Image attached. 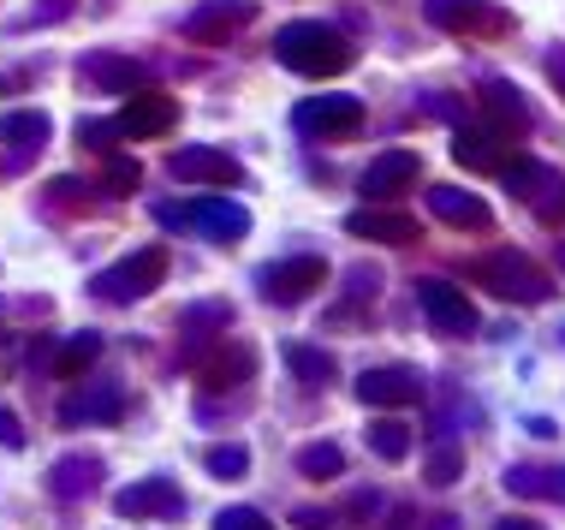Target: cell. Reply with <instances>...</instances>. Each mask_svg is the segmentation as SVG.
<instances>
[{
  "instance_id": "cell-1",
  "label": "cell",
  "mask_w": 565,
  "mask_h": 530,
  "mask_svg": "<svg viewBox=\"0 0 565 530\" xmlns=\"http://www.w3.org/2000/svg\"><path fill=\"white\" fill-rule=\"evenodd\" d=\"M274 60H280L286 72H298V78H340V72H351L358 49H351L333 24L298 19V24H286L280 36H274Z\"/></svg>"
},
{
  "instance_id": "cell-2",
  "label": "cell",
  "mask_w": 565,
  "mask_h": 530,
  "mask_svg": "<svg viewBox=\"0 0 565 530\" xmlns=\"http://www.w3.org/2000/svg\"><path fill=\"white\" fill-rule=\"evenodd\" d=\"M465 275L477 280L482 293L507 298V305H542V298H554V280H547V268H542V263H530V256H524V251H512V245H500V251L477 256V263H470Z\"/></svg>"
},
{
  "instance_id": "cell-3",
  "label": "cell",
  "mask_w": 565,
  "mask_h": 530,
  "mask_svg": "<svg viewBox=\"0 0 565 530\" xmlns=\"http://www.w3.org/2000/svg\"><path fill=\"white\" fill-rule=\"evenodd\" d=\"M167 268H173L167 245H143V251L119 256L108 268H96V275H89V293H96L102 305H137V298H149L167 280Z\"/></svg>"
},
{
  "instance_id": "cell-4",
  "label": "cell",
  "mask_w": 565,
  "mask_h": 530,
  "mask_svg": "<svg viewBox=\"0 0 565 530\" xmlns=\"http://www.w3.org/2000/svg\"><path fill=\"white\" fill-rule=\"evenodd\" d=\"M179 363L196 375L203 388H244L256 375V352L244 340H226V335H215V340H191L185 352H179Z\"/></svg>"
},
{
  "instance_id": "cell-5",
  "label": "cell",
  "mask_w": 565,
  "mask_h": 530,
  "mask_svg": "<svg viewBox=\"0 0 565 530\" xmlns=\"http://www.w3.org/2000/svg\"><path fill=\"white\" fill-rule=\"evenodd\" d=\"M452 161L465 173H500V179H507L518 168V138H507V131L488 126V119H477V126H458L452 131Z\"/></svg>"
},
{
  "instance_id": "cell-6",
  "label": "cell",
  "mask_w": 565,
  "mask_h": 530,
  "mask_svg": "<svg viewBox=\"0 0 565 530\" xmlns=\"http://www.w3.org/2000/svg\"><path fill=\"white\" fill-rule=\"evenodd\" d=\"M417 305H423V316H429V328L440 340H470L477 335V305H470L465 286H452L440 275H423L417 280Z\"/></svg>"
},
{
  "instance_id": "cell-7",
  "label": "cell",
  "mask_w": 565,
  "mask_h": 530,
  "mask_svg": "<svg viewBox=\"0 0 565 530\" xmlns=\"http://www.w3.org/2000/svg\"><path fill=\"white\" fill-rule=\"evenodd\" d=\"M156 215L167 226H191V233H209V239H244L250 233V209L233 203V197H209V203H191V209L156 203Z\"/></svg>"
},
{
  "instance_id": "cell-8",
  "label": "cell",
  "mask_w": 565,
  "mask_h": 530,
  "mask_svg": "<svg viewBox=\"0 0 565 530\" xmlns=\"http://www.w3.org/2000/svg\"><path fill=\"white\" fill-rule=\"evenodd\" d=\"M322 280H328L322 256H280V263H268L263 275H256L268 305H303L310 293H322Z\"/></svg>"
},
{
  "instance_id": "cell-9",
  "label": "cell",
  "mask_w": 565,
  "mask_h": 530,
  "mask_svg": "<svg viewBox=\"0 0 565 530\" xmlns=\"http://www.w3.org/2000/svg\"><path fill=\"white\" fill-rule=\"evenodd\" d=\"M507 186H512V197H524V203L536 209L547 226L565 221V173L559 168H542V161L518 156V168L507 173Z\"/></svg>"
},
{
  "instance_id": "cell-10",
  "label": "cell",
  "mask_w": 565,
  "mask_h": 530,
  "mask_svg": "<svg viewBox=\"0 0 565 530\" xmlns=\"http://www.w3.org/2000/svg\"><path fill=\"white\" fill-rule=\"evenodd\" d=\"M423 19L452 36H500L512 24L507 7H494V0H423Z\"/></svg>"
},
{
  "instance_id": "cell-11",
  "label": "cell",
  "mask_w": 565,
  "mask_h": 530,
  "mask_svg": "<svg viewBox=\"0 0 565 530\" xmlns=\"http://www.w3.org/2000/svg\"><path fill=\"white\" fill-rule=\"evenodd\" d=\"M167 173L179 179V186H244V168L226 149H215V144H191V149H173L167 156Z\"/></svg>"
},
{
  "instance_id": "cell-12",
  "label": "cell",
  "mask_w": 565,
  "mask_h": 530,
  "mask_svg": "<svg viewBox=\"0 0 565 530\" xmlns=\"http://www.w3.org/2000/svg\"><path fill=\"white\" fill-rule=\"evenodd\" d=\"M358 400L375 405V412H399V405L423 400V375L411 370V363H381V370L358 375Z\"/></svg>"
},
{
  "instance_id": "cell-13",
  "label": "cell",
  "mask_w": 565,
  "mask_h": 530,
  "mask_svg": "<svg viewBox=\"0 0 565 530\" xmlns=\"http://www.w3.org/2000/svg\"><path fill=\"white\" fill-rule=\"evenodd\" d=\"M417 173H423V156H417V149H381L370 168H363L358 191L375 197V203H393V197H405L411 186H417Z\"/></svg>"
},
{
  "instance_id": "cell-14",
  "label": "cell",
  "mask_w": 565,
  "mask_h": 530,
  "mask_svg": "<svg viewBox=\"0 0 565 530\" xmlns=\"http://www.w3.org/2000/svg\"><path fill=\"white\" fill-rule=\"evenodd\" d=\"M114 512L119 519H185V495L173 489L167 477H143V483H131V489H119L114 495Z\"/></svg>"
},
{
  "instance_id": "cell-15",
  "label": "cell",
  "mask_w": 565,
  "mask_h": 530,
  "mask_svg": "<svg viewBox=\"0 0 565 530\" xmlns=\"http://www.w3.org/2000/svg\"><path fill=\"white\" fill-rule=\"evenodd\" d=\"M298 131L310 138H358L363 131V102L358 96H316L298 108Z\"/></svg>"
},
{
  "instance_id": "cell-16",
  "label": "cell",
  "mask_w": 565,
  "mask_h": 530,
  "mask_svg": "<svg viewBox=\"0 0 565 530\" xmlns=\"http://www.w3.org/2000/svg\"><path fill=\"white\" fill-rule=\"evenodd\" d=\"M345 233L351 239H370V245L405 251V245H417V239H423V226H417V215H405V209H351Z\"/></svg>"
},
{
  "instance_id": "cell-17",
  "label": "cell",
  "mask_w": 565,
  "mask_h": 530,
  "mask_svg": "<svg viewBox=\"0 0 565 530\" xmlns=\"http://www.w3.org/2000/svg\"><path fill=\"white\" fill-rule=\"evenodd\" d=\"M256 19V7L250 0H203V7L185 19V36L191 42H203V49H221L226 36H238L244 24Z\"/></svg>"
},
{
  "instance_id": "cell-18",
  "label": "cell",
  "mask_w": 565,
  "mask_h": 530,
  "mask_svg": "<svg viewBox=\"0 0 565 530\" xmlns=\"http://www.w3.org/2000/svg\"><path fill=\"white\" fill-rule=\"evenodd\" d=\"M78 78H84V84H96V89H114V96H131V89H143L149 78H156V72H149L143 60H131V54L96 49V54H84Z\"/></svg>"
},
{
  "instance_id": "cell-19",
  "label": "cell",
  "mask_w": 565,
  "mask_h": 530,
  "mask_svg": "<svg viewBox=\"0 0 565 530\" xmlns=\"http://www.w3.org/2000/svg\"><path fill=\"white\" fill-rule=\"evenodd\" d=\"M114 119H119V138H131V144H137V138H161V131H173L179 102L161 96V89H143V96H131Z\"/></svg>"
},
{
  "instance_id": "cell-20",
  "label": "cell",
  "mask_w": 565,
  "mask_h": 530,
  "mask_svg": "<svg viewBox=\"0 0 565 530\" xmlns=\"http://www.w3.org/2000/svg\"><path fill=\"white\" fill-rule=\"evenodd\" d=\"M429 215L458 226V233H488V226H494V209H488L477 191H465V186H435L429 191Z\"/></svg>"
},
{
  "instance_id": "cell-21",
  "label": "cell",
  "mask_w": 565,
  "mask_h": 530,
  "mask_svg": "<svg viewBox=\"0 0 565 530\" xmlns=\"http://www.w3.org/2000/svg\"><path fill=\"white\" fill-rule=\"evenodd\" d=\"M102 459L96 453H66V459H54L49 465V495L54 501H89V495L102 489Z\"/></svg>"
},
{
  "instance_id": "cell-22",
  "label": "cell",
  "mask_w": 565,
  "mask_h": 530,
  "mask_svg": "<svg viewBox=\"0 0 565 530\" xmlns=\"http://www.w3.org/2000/svg\"><path fill=\"white\" fill-rule=\"evenodd\" d=\"M482 119L488 126H500L507 138H524L530 131V102H524V89L507 84V78H482Z\"/></svg>"
},
{
  "instance_id": "cell-23",
  "label": "cell",
  "mask_w": 565,
  "mask_h": 530,
  "mask_svg": "<svg viewBox=\"0 0 565 530\" xmlns=\"http://www.w3.org/2000/svg\"><path fill=\"white\" fill-rule=\"evenodd\" d=\"M280 358H286V370H292V382H303V388H328L333 375H340V363H333L328 346H310V340H286Z\"/></svg>"
},
{
  "instance_id": "cell-24",
  "label": "cell",
  "mask_w": 565,
  "mask_h": 530,
  "mask_svg": "<svg viewBox=\"0 0 565 530\" xmlns=\"http://www.w3.org/2000/svg\"><path fill=\"white\" fill-rule=\"evenodd\" d=\"M119 412H126V388H89L60 405V423H119Z\"/></svg>"
},
{
  "instance_id": "cell-25",
  "label": "cell",
  "mask_w": 565,
  "mask_h": 530,
  "mask_svg": "<svg viewBox=\"0 0 565 530\" xmlns=\"http://www.w3.org/2000/svg\"><path fill=\"white\" fill-rule=\"evenodd\" d=\"M500 483L512 495H524V501H565V465L559 471H547V465H507Z\"/></svg>"
},
{
  "instance_id": "cell-26",
  "label": "cell",
  "mask_w": 565,
  "mask_h": 530,
  "mask_svg": "<svg viewBox=\"0 0 565 530\" xmlns=\"http://www.w3.org/2000/svg\"><path fill=\"white\" fill-rule=\"evenodd\" d=\"M96 358H102V335H96V328H84V335H66V340L54 346L49 370L60 375V382H78V375H84Z\"/></svg>"
},
{
  "instance_id": "cell-27",
  "label": "cell",
  "mask_w": 565,
  "mask_h": 530,
  "mask_svg": "<svg viewBox=\"0 0 565 530\" xmlns=\"http://www.w3.org/2000/svg\"><path fill=\"white\" fill-rule=\"evenodd\" d=\"M49 114L42 108H12V114H0V144H12V149H42L49 144Z\"/></svg>"
},
{
  "instance_id": "cell-28",
  "label": "cell",
  "mask_w": 565,
  "mask_h": 530,
  "mask_svg": "<svg viewBox=\"0 0 565 530\" xmlns=\"http://www.w3.org/2000/svg\"><path fill=\"white\" fill-rule=\"evenodd\" d=\"M411 435H417L411 423H399V417H375V423H370V447H375V459H387V465L411 459V447H417Z\"/></svg>"
},
{
  "instance_id": "cell-29",
  "label": "cell",
  "mask_w": 565,
  "mask_h": 530,
  "mask_svg": "<svg viewBox=\"0 0 565 530\" xmlns=\"http://www.w3.org/2000/svg\"><path fill=\"white\" fill-rule=\"evenodd\" d=\"M340 471H345V453L333 447V442H310V447H298V477L328 483V477H340Z\"/></svg>"
},
{
  "instance_id": "cell-30",
  "label": "cell",
  "mask_w": 565,
  "mask_h": 530,
  "mask_svg": "<svg viewBox=\"0 0 565 530\" xmlns=\"http://www.w3.org/2000/svg\"><path fill=\"white\" fill-rule=\"evenodd\" d=\"M137 186H143V168H137V156H126V149H114L108 168H102V191L108 197H131Z\"/></svg>"
},
{
  "instance_id": "cell-31",
  "label": "cell",
  "mask_w": 565,
  "mask_h": 530,
  "mask_svg": "<svg viewBox=\"0 0 565 530\" xmlns=\"http://www.w3.org/2000/svg\"><path fill=\"white\" fill-rule=\"evenodd\" d=\"M423 477H429L435 489H452V483L465 477V453H458V447H435L429 465H423Z\"/></svg>"
},
{
  "instance_id": "cell-32",
  "label": "cell",
  "mask_w": 565,
  "mask_h": 530,
  "mask_svg": "<svg viewBox=\"0 0 565 530\" xmlns=\"http://www.w3.org/2000/svg\"><path fill=\"white\" fill-rule=\"evenodd\" d=\"M203 465H209L215 477H244V471H250V453H244L238 442H221V447L203 453Z\"/></svg>"
},
{
  "instance_id": "cell-33",
  "label": "cell",
  "mask_w": 565,
  "mask_h": 530,
  "mask_svg": "<svg viewBox=\"0 0 565 530\" xmlns=\"http://www.w3.org/2000/svg\"><path fill=\"white\" fill-rule=\"evenodd\" d=\"M78 144L96 149V156H114L119 144V119H78Z\"/></svg>"
},
{
  "instance_id": "cell-34",
  "label": "cell",
  "mask_w": 565,
  "mask_h": 530,
  "mask_svg": "<svg viewBox=\"0 0 565 530\" xmlns=\"http://www.w3.org/2000/svg\"><path fill=\"white\" fill-rule=\"evenodd\" d=\"M215 530H274V519H268V512H256V507H221Z\"/></svg>"
},
{
  "instance_id": "cell-35",
  "label": "cell",
  "mask_w": 565,
  "mask_h": 530,
  "mask_svg": "<svg viewBox=\"0 0 565 530\" xmlns=\"http://www.w3.org/2000/svg\"><path fill=\"white\" fill-rule=\"evenodd\" d=\"M345 286H351V305H375V293H381V268L358 263V268L345 275Z\"/></svg>"
},
{
  "instance_id": "cell-36",
  "label": "cell",
  "mask_w": 565,
  "mask_h": 530,
  "mask_svg": "<svg viewBox=\"0 0 565 530\" xmlns=\"http://www.w3.org/2000/svg\"><path fill=\"white\" fill-rule=\"evenodd\" d=\"M226 322H233V310H226V305H191V310H185V328H191V335H196V328H221V335H226Z\"/></svg>"
},
{
  "instance_id": "cell-37",
  "label": "cell",
  "mask_w": 565,
  "mask_h": 530,
  "mask_svg": "<svg viewBox=\"0 0 565 530\" xmlns=\"http://www.w3.org/2000/svg\"><path fill=\"white\" fill-rule=\"evenodd\" d=\"M72 7H78V0H30V19H36V24H60Z\"/></svg>"
},
{
  "instance_id": "cell-38",
  "label": "cell",
  "mask_w": 565,
  "mask_h": 530,
  "mask_svg": "<svg viewBox=\"0 0 565 530\" xmlns=\"http://www.w3.org/2000/svg\"><path fill=\"white\" fill-rule=\"evenodd\" d=\"M0 447H24V423H19V412H7V405H0Z\"/></svg>"
},
{
  "instance_id": "cell-39",
  "label": "cell",
  "mask_w": 565,
  "mask_h": 530,
  "mask_svg": "<svg viewBox=\"0 0 565 530\" xmlns=\"http://www.w3.org/2000/svg\"><path fill=\"white\" fill-rule=\"evenodd\" d=\"M542 66H547V78H554V89L565 96V49H559V42L547 49V60H542Z\"/></svg>"
},
{
  "instance_id": "cell-40",
  "label": "cell",
  "mask_w": 565,
  "mask_h": 530,
  "mask_svg": "<svg viewBox=\"0 0 565 530\" xmlns=\"http://www.w3.org/2000/svg\"><path fill=\"white\" fill-rule=\"evenodd\" d=\"M292 524H303V530H328V512H316V507H298V512H292Z\"/></svg>"
},
{
  "instance_id": "cell-41",
  "label": "cell",
  "mask_w": 565,
  "mask_h": 530,
  "mask_svg": "<svg viewBox=\"0 0 565 530\" xmlns=\"http://www.w3.org/2000/svg\"><path fill=\"white\" fill-rule=\"evenodd\" d=\"M488 530H542V524H536V519H494Z\"/></svg>"
},
{
  "instance_id": "cell-42",
  "label": "cell",
  "mask_w": 565,
  "mask_h": 530,
  "mask_svg": "<svg viewBox=\"0 0 565 530\" xmlns=\"http://www.w3.org/2000/svg\"><path fill=\"white\" fill-rule=\"evenodd\" d=\"M559 275H565V245H559Z\"/></svg>"
}]
</instances>
